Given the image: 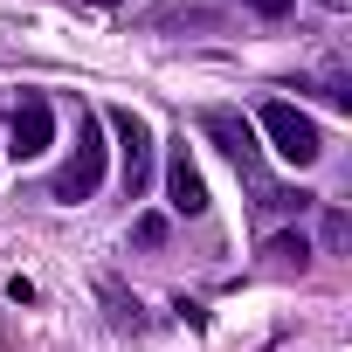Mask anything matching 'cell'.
<instances>
[{
    "instance_id": "cell-1",
    "label": "cell",
    "mask_w": 352,
    "mask_h": 352,
    "mask_svg": "<svg viewBox=\"0 0 352 352\" xmlns=\"http://www.w3.org/2000/svg\"><path fill=\"white\" fill-rule=\"evenodd\" d=\"M97 187H104V138H97V118H76V152H69V166L56 173L49 194L76 208V201H90Z\"/></svg>"
},
{
    "instance_id": "cell-2",
    "label": "cell",
    "mask_w": 352,
    "mask_h": 352,
    "mask_svg": "<svg viewBox=\"0 0 352 352\" xmlns=\"http://www.w3.org/2000/svg\"><path fill=\"white\" fill-rule=\"evenodd\" d=\"M263 131H270V145H276V159H290V166H311L318 152H324V138H318V124L297 111V104H263V118H256Z\"/></svg>"
},
{
    "instance_id": "cell-3",
    "label": "cell",
    "mask_w": 352,
    "mask_h": 352,
    "mask_svg": "<svg viewBox=\"0 0 352 352\" xmlns=\"http://www.w3.org/2000/svg\"><path fill=\"white\" fill-rule=\"evenodd\" d=\"M104 124L118 131V152H124V194L138 201V194H145V180H152V131H145V118H138L131 104H118Z\"/></svg>"
},
{
    "instance_id": "cell-4",
    "label": "cell",
    "mask_w": 352,
    "mask_h": 352,
    "mask_svg": "<svg viewBox=\"0 0 352 352\" xmlns=\"http://www.w3.org/2000/svg\"><path fill=\"white\" fill-rule=\"evenodd\" d=\"M49 145H56V111H49V97L28 90V97L14 104V118H8V152H14V166H21V159H42Z\"/></svg>"
},
{
    "instance_id": "cell-5",
    "label": "cell",
    "mask_w": 352,
    "mask_h": 352,
    "mask_svg": "<svg viewBox=\"0 0 352 352\" xmlns=\"http://www.w3.org/2000/svg\"><path fill=\"white\" fill-rule=\"evenodd\" d=\"M201 131H208V138L249 173V180H263V145H256V124H249V118H235V111L214 104V111H201Z\"/></svg>"
},
{
    "instance_id": "cell-6",
    "label": "cell",
    "mask_w": 352,
    "mask_h": 352,
    "mask_svg": "<svg viewBox=\"0 0 352 352\" xmlns=\"http://www.w3.org/2000/svg\"><path fill=\"white\" fill-rule=\"evenodd\" d=\"M166 194H173L180 214H201V208H208V180H201V166L187 159V138L166 152Z\"/></svg>"
},
{
    "instance_id": "cell-7",
    "label": "cell",
    "mask_w": 352,
    "mask_h": 352,
    "mask_svg": "<svg viewBox=\"0 0 352 352\" xmlns=\"http://www.w3.org/2000/svg\"><path fill=\"white\" fill-rule=\"evenodd\" d=\"M270 256H276V263H297V270H304V263H311V242H304V235H276V242H270Z\"/></svg>"
},
{
    "instance_id": "cell-8",
    "label": "cell",
    "mask_w": 352,
    "mask_h": 352,
    "mask_svg": "<svg viewBox=\"0 0 352 352\" xmlns=\"http://www.w3.org/2000/svg\"><path fill=\"white\" fill-rule=\"evenodd\" d=\"M138 242H145V249H159V242H166V221H159V214H145V221H138Z\"/></svg>"
},
{
    "instance_id": "cell-9",
    "label": "cell",
    "mask_w": 352,
    "mask_h": 352,
    "mask_svg": "<svg viewBox=\"0 0 352 352\" xmlns=\"http://www.w3.org/2000/svg\"><path fill=\"white\" fill-rule=\"evenodd\" d=\"M249 8H256L263 21H276V14H290V0H249Z\"/></svg>"
},
{
    "instance_id": "cell-10",
    "label": "cell",
    "mask_w": 352,
    "mask_h": 352,
    "mask_svg": "<svg viewBox=\"0 0 352 352\" xmlns=\"http://www.w3.org/2000/svg\"><path fill=\"white\" fill-rule=\"evenodd\" d=\"M318 8H331V14H338V8H345V0H318Z\"/></svg>"
}]
</instances>
